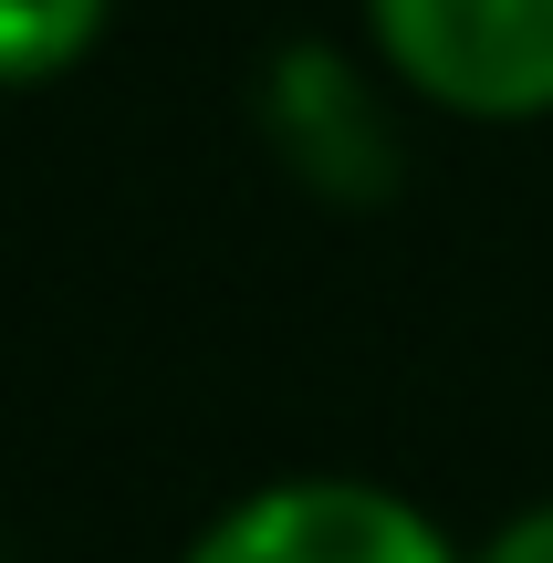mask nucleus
<instances>
[{"mask_svg": "<svg viewBox=\"0 0 553 563\" xmlns=\"http://www.w3.org/2000/svg\"><path fill=\"white\" fill-rule=\"evenodd\" d=\"M262 136H272V157H283L313 199H334V209H366V199L397 188V125H387V104H376V84L355 74L345 53H324V42L272 53V74H262Z\"/></svg>", "mask_w": 553, "mask_h": 563, "instance_id": "nucleus-3", "label": "nucleus"}, {"mask_svg": "<svg viewBox=\"0 0 553 563\" xmlns=\"http://www.w3.org/2000/svg\"><path fill=\"white\" fill-rule=\"evenodd\" d=\"M366 42L397 95L471 125L553 115V0H366Z\"/></svg>", "mask_w": 553, "mask_h": 563, "instance_id": "nucleus-1", "label": "nucleus"}, {"mask_svg": "<svg viewBox=\"0 0 553 563\" xmlns=\"http://www.w3.org/2000/svg\"><path fill=\"white\" fill-rule=\"evenodd\" d=\"M471 563H553V501H522L512 522H491L471 543Z\"/></svg>", "mask_w": 553, "mask_h": 563, "instance_id": "nucleus-5", "label": "nucleus"}, {"mask_svg": "<svg viewBox=\"0 0 553 563\" xmlns=\"http://www.w3.org/2000/svg\"><path fill=\"white\" fill-rule=\"evenodd\" d=\"M104 21H115V0H0V95L63 84L104 42Z\"/></svg>", "mask_w": 553, "mask_h": 563, "instance_id": "nucleus-4", "label": "nucleus"}, {"mask_svg": "<svg viewBox=\"0 0 553 563\" xmlns=\"http://www.w3.org/2000/svg\"><path fill=\"white\" fill-rule=\"evenodd\" d=\"M178 563H471V553L387 481L292 470V481H262L230 511H209Z\"/></svg>", "mask_w": 553, "mask_h": 563, "instance_id": "nucleus-2", "label": "nucleus"}]
</instances>
